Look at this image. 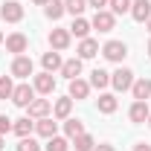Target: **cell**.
I'll return each instance as SVG.
<instances>
[{"mask_svg":"<svg viewBox=\"0 0 151 151\" xmlns=\"http://www.w3.org/2000/svg\"><path fill=\"white\" fill-rule=\"evenodd\" d=\"M35 102V87L32 84H15V93H12V105H18V108H29Z\"/></svg>","mask_w":151,"mask_h":151,"instance_id":"cell-1","label":"cell"},{"mask_svg":"<svg viewBox=\"0 0 151 151\" xmlns=\"http://www.w3.org/2000/svg\"><path fill=\"white\" fill-rule=\"evenodd\" d=\"M102 55L108 61H113V64H122V58L128 55V47H125V41H108L102 47Z\"/></svg>","mask_w":151,"mask_h":151,"instance_id":"cell-2","label":"cell"},{"mask_svg":"<svg viewBox=\"0 0 151 151\" xmlns=\"http://www.w3.org/2000/svg\"><path fill=\"white\" fill-rule=\"evenodd\" d=\"M0 18L6 20V23H20V20H23V6H20V0H6V3L0 6Z\"/></svg>","mask_w":151,"mask_h":151,"instance_id":"cell-3","label":"cell"},{"mask_svg":"<svg viewBox=\"0 0 151 151\" xmlns=\"http://www.w3.org/2000/svg\"><path fill=\"white\" fill-rule=\"evenodd\" d=\"M111 84H113V90H131V84H134V70H128V67H119L116 73H111Z\"/></svg>","mask_w":151,"mask_h":151,"instance_id":"cell-4","label":"cell"},{"mask_svg":"<svg viewBox=\"0 0 151 151\" xmlns=\"http://www.w3.org/2000/svg\"><path fill=\"white\" fill-rule=\"evenodd\" d=\"M90 26L99 29V32H111L113 26H116V15H113L111 9H102V12H96V15H93Z\"/></svg>","mask_w":151,"mask_h":151,"instance_id":"cell-5","label":"cell"},{"mask_svg":"<svg viewBox=\"0 0 151 151\" xmlns=\"http://www.w3.org/2000/svg\"><path fill=\"white\" fill-rule=\"evenodd\" d=\"M6 50L15 52V55H23V52L29 50V38L23 35V32H12V35L6 38Z\"/></svg>","mask_w":151,"mask_h":151,"instance_id":"cell-6","label":"cell"},{"mask_svg":"<svg viewBox=\"0 0 151 151\" xmlns=\"http://www.w3.org/2000/svg\"><path fill=\"white\" fill-rule=\"evenodd\" d=\"M32 87H35V93L50 96L52 90H55V76H52V73H38L35 81H32Z\"/></svg>","mask_w":151,"mask_h":151,"instance_id":"cell-7","label":"cell"},{"mask_svg":"<svg viewBox=\"0 0 151 151\" xmlns=\"http://www.w3.org/2000/svg\"><path fill=\"white\" fill-rule=\"evenodd\" d=\"M70 41H73L70 29H52V32H50V47H52L55 52H64V50L70 47Z\"/></svg>","mask_w":151,"mask_h":151,"instance_id":"cell-8","label":"cell"},{"mask_svg":"<svg viewBox=\"0 0 151 151\" xmlns=\"http://www.w3.org/2000/svg\"><path fill=\"white\" fill-rule=\"evenodd\" d=\"M12 76L15 78H29L32 76V58L29 55H15V61H12Z\"/></svg>","mask_w":151,"mask_h":151,"instance_id":"cell-9","label":"cell"},{"mask_svg":"<svg viewBox=\"0 0 151 151\" xmlns=\"http://www.w3.org/2000/svg\"><path fill=\"white\" fill-rule=\"evenodd\" d=\"M148 113H151L148 102H134L131 111H128V119H131L134 125H145V122H148Z\"/></svg>","mask_w":151,"mask_h":151,"instance_id":"cell-10","label":"cell"},{"mask_svg":"<svg viewBox=\"0 0 151 151\" xmlns=\"http://www.w3.org/2000/svg\"><path fill=\"white\" fill-rule=\"evenodd\" d=\"M131 93H134V102H148L151 99V78H134Z\"/></svg>","mask_w":151,"mask_h":151,"instance_id":"cell-11","label":"cell"},{"mask_svg":"<svg viewBox=\"0 0 151 151\" xmlns=\"http://www.w3.org/2000/svg\"><path fill=\"white\" fill-rule=\"evenodd\" d=\"M35 134H38V137H44V139H50V137H55V134H58V122L52 119V116L35 119Z\"/></svg>","mask_w":151,"mask_h":151,"instance_id":"cell-12","label":"cell"},{"mask_svg":"<svg viewBox=\"0 0 151 151\" xmlns=\"http://www.w3.org/2000/svg\"><path fill=\"white\" fill-rule=\"evenodd\" d=\"M131 18L137 23H145L151 18V0H134L131 3Z\"/></svg>","mask_w":151,"mask_h":151,"instance_id":"cell-13","label":"cell"},{"mask_svg":"<svg viewBox=\"0 0 151 151\" xmlns=\"http://www.w3.org/2000/svg\"><path fill=\"white\" fill-rule=\"evenodd\" d=\"M76 52H78V58H81V61H87V58L99 55L102 50H99V41H93V38H81V41H78V50H76Z\"/></svg>","mask_w":151,"mask_h":151,"instance_id":"cell-14","label":"cell"},{"mask_svg":"<svg viewBox=\"0 0 151 151\" xmlns=\"http://www.w3.org/2000/svg\"><path fill=\"white\" fill-rule=\"evenodd\" d=\"M26 111H29V119H44V116H50V111H52V102L50 99H35Z\"/></svg>","mask_w":151,"mask_h":151,"instance_id":"cell-15","label":"cell"},{"mask_svg":"<svg viewBox=\"0 0 151 151\" xmlns=\"http://www.w3.org/2000/svg\"><path fill=\"white\" fill-rule=\"evenodd\" d=\"M70 99H76V102H81V99H87L90 96V81H84V78H73L70 81Z\"/></svg>","mask_w":151,"mask_h":151,"instance_id":"cell-16","label":"cell"},{"mask_svg":"<svg viewBox=\"0 0 151 151\" xmlns=\"http://www.w3.org/2000/svg\"><path fill=\"white\" fill-rule=\"evenodd\" d=\"M41 64H44V73H55V70H61L64 58L58 55L55 50H50V52H44V55H41Z\"/></svg>","mask_w":151,"mask_h":151,"instance_id":"cell-17","label":"cell"},{"mask_svg":"<svg viewBox=\"0 0 151 151\" xmlns=\"http://www.w3.org/2000/svg\"><path fill=\"white\" fill-rule=\"evenodd\" d=\"M70 113H73V99H70V96L55 99V105H52V116H55V119H70Z\"/></svg>","mask_w":151,"mask_h":151,"instance_id":"cell-18","label":"cell"},{"mask_svg":"<svg viewBox=\"0 0 151 151\" xmlns=\"http://www.w3.org/2000/svg\"><path fill=\"white\" fill-rule=\"evenodd\" d=\"M58 73L64 76V78H70V81H73V78H78V76H81V58H70V61H64Z\"/></svg>","mask_w":151,"mask_h":151,"instance_id":"cell-19","label":"cell"},{"mask_svg":"<svg viewBox=\"0 0 151 151\" xmlns=\"http://www.w3.org/2000/svg\"><path fill=\"white\" fill-rule=\"evenodd\" d=\"M12 131L18 134L20 139H23V137H32V131H35V119H29V116H23V119H15Z\"/></svg>","mask_w":151,"mask_h":151,"instance_id":"cell-20","label":"cell"},{"mask_svg":"<svg viewBox=\"0 0 151 151\" xmlns=\"http://www.w3.org/2000/svg\"><path fill=\"white\" fill-rule=\"evenodd\" d=\"M90 29H93V26H90V20L76 18V20H73V26H70V35H76L78 41H81V38H90Z\"/></svg>","mask_w":151,"mask_h":151,"instance_id":"cell-21","label":"cell"},{"mask_svg":"<svg viewBox=\"0 0 151 151\" xmlns=\"http://www.w3.org/2000/svg\"><path fill=\"white\" fill-rule=\"evenodd\" d=\"M111 84V73H105L102 67H96L93 73H90V87H99V90H105Z\"/></svg>","mask_w":151,"mask_h":151,"instance_id":"cell-22","label":"cell"},{"mask_svg":"<svg viewBox=\"0 0 151 151\" xmlns=\"http://www.w3.org/2000/svg\"><path fill=\"white\" fill-rule=\"evenodd\" d=\"M96 105H99V113H113L116 108H119V102H116V96H113V93H102Z\"/></svg>","mask_w":151,"mask_h":151,"instance_id":"cell-23","label":"cell"},{"mask_svg":"<svg viewBox=\"0 0 151 151\" xmlns=\"http://www.w3.org/2000/svg\"><path fill=\"white\" fill-rule=\"evenodd\" d=\"M64 12H67V9H64V0H50V3L44 6V15H47L50 20H58Z\"/></svg>","mask_w":151,"mask_h":151,"instance_id":"cell-24","label":"cell"},{"mask_svg":"<svg viewBox=\"0 0 151 151\" xmlns=\"http://www.w3.org/2000/svg\"><path fill=\"white\" fill-rule=\"evenodd\" d=\"M64 134H67L70 139H76L78 134H84V122H81V119H73V116L64 119Z\"/></svg>","mask_w":151,"mask_h":151,"instance_id":"cell-25","label":"cell"},{"mask_svg":"<svg viewBox=\"0 0 151 151\" xmlns=\"http://www.w3.org/2000/svg\"><path fill=\"white\" fill-rule=\"evenodd\" d=\"M73 142H76V151H93V148H96V139H93V137H90L87 131H84V134H78Z\"/></svg>","mask_w":151,"mask_h":151,"instance_id":"cell-26","label":"cell"},{"mask_svg":"<svg viewBox=\"0 0 151 151\" xmlns=\"http://www.w3.org/2000/svg\"><path fill=\"white\" fill-rule=\"evenodd\" d=\"M12 93H15V81L9 76H0V102L12 99Z\"/></svg>","mask_w":151,"mask_h":151,"instance_id":"cell-27","label":"cell"},{"mask_svg":"<svg viewBox=\"0 0 151 151\" xmlns=\"http://www.w3.org/2000/svg\"><path fill=\"white\" fill-rule=\"evenodd\" d=\"M64 9H67L73 18H81V12L87 9V0H64Z\"/></svg>","mask_w":151,"mask_h":151,"instance_id":"cell-28","label":"cell"},{"mask_svg":"<svg viewBox=\"0 0 151 151\" xmlns=\"http://www.w3.org/2000/svg\"><path fill=\"white\" fill-rule=\"evenodd\" d=\"M67 145H70V142H67V139H64V137H50V139H47V145H44V148L47 151H67Z\"/></svg>","mask_w":151,"mask_h":151,"instance_id":"cell-29","label":"cell"},{"mask_svg":"<svg viewBox=\"0 0 151 151\" xmlns=\"http://www.w3.org/2000/svg\"><path fill=\"white\" fill-rule=\"evenodd\" d=\"M131 3H134V0H111L108 6H111L113 15H125V12H131Z\"/></svg>","mask_w":151,"mask_h":151,"instance_id":"cell-30","label":"cell"},{"mask_svg":"<svg viewBox=\"0 0 151 151\" xmlns=\"http://www.w3.org/2000/svg\"><path fill=\"white\" fill-rule=\"evenodd\" d=\"M18 151H41V145H38L32 137H23V139L18 142Z\"/></svg>","mask_w":151,"mask_h":151,"instance_id":"cell-31","label":"cell"},{"mask_svg":"<svg viewBox=\"0 0 151 151\" xmlns=\"http://www.w3.org/2000/svg\"><path fill=\"white\" fill-rule=\"evenodd\" d=\"M9 131H12V119L0 113V134H9Z\"/></svg>","mask_w":151,"mask_h":151,"instance_id":"cell-32","label":"cell"},{"mask_svg":"<svg viewBox=\"0 0 151 151\" xmlns=\"http://www.w3.org/2000/svg\"><path fill=\"white\" fill-rule=\"evenodd\" d=\"M108 3H111V0H87V6H93L96 12H102V9H105Z\"/></svg>","mask_w":151,"mask_h":151,"instance_id":"cell-33","label":"cell"},{"mask_svg":"<svg viewBox=\"0 0 151 151\" xmlns=\"http://www.w3.org/2000/svg\"><path fill=\"white\" fill-rule=\"evenodd\" d=\"M134 151H151V145H148V142H137V145H134Z\"/></svg>","mask_w":151,"mask_h":151,"instance_id":"cell-34","label":"cell"},{"mask_svg":"<svg viewBox=\"0 0 151 151\" xmlns=\"http://www.w3.org/2000/svg\"><path fill=\"white\" fill-rule=\"evenodd\" d=\"M93 151H116V148H113V145H108V142H102V145H96Z\"/></svg>","mask_w":151,"mask_h":151,"instance_id":"cell-35","label":"cell"},{"mask_svg":"<svg viewBox=\"0 0 151 151\" xmlns=\"http://www.w3.org/2000/svg\"><path fill=\"white\" fill-rule=\"evenodd\" d=\"M32 3H35V6H47L50 0H32Z\"/></svg>","mask_w":151,"mask_h":151,"instance_id":"cell-36","label":"cell"},{"mask_svg":"<svg viewBox=\"0 0 151 151\" xmlns=\"http://www.w3.org/2000/svg\"><path fill=\"white\" fill-rule=\"evenodd\" d=\"M3 145H6V142H3V134H0V151H3Z\"/></svg>","mask_w":151,"mask_h":151,"instance_id":"cell-37","label":"cell"},{"mask_svg":"<svg viewBox=\"0 0 151 151\" xmlns=\"http://www.w3.org/2000/svg\"><path fill=\"white\" fill-rule=\"evenodd\" d=\"M145 26H148V32H151V18H148V20H145Z\"/></svg>","mask_w":151,"mask_h":151,"instance_id":"cell-38","label":"cell"},{"mask_svg":"<svg viewBox=\"0 0 151 151\" xmlns=\"http://www.w3.org/2000/svg\"><path fill=\"white\" fill-rule=\"evenodd\" d=\"M148 58H151V41H148Z\"/></svg>","mask_w":151,"mask_h":151,"instance_id":"cell-39","label":"cell"},{"mask_svg":"<svg viewBox=\"0 0 151 151\" xmlns=\"http://www.w3.org/2000/svg\"><path fill=\"white\" fill-rule=\"evenodd\" d=\"M148 128H151V113H148Z\"/></svg>","mask_w":151,"mask_h":151,"instance_id":"cell-40","label":"cell"},{"mask_svg":"<svg viewBox=\"0 0 151 151\" xmlns=\"http://www.w3.org/2000/svg\"><path fill=\"white\" fill-rule=\"evenodd\" d=\"M0 44H3V32H0Z\"/></svg>","mask_w":151,"mask_h":151,"instance_id":"cell-41","label":"cell"}]
</instances>
